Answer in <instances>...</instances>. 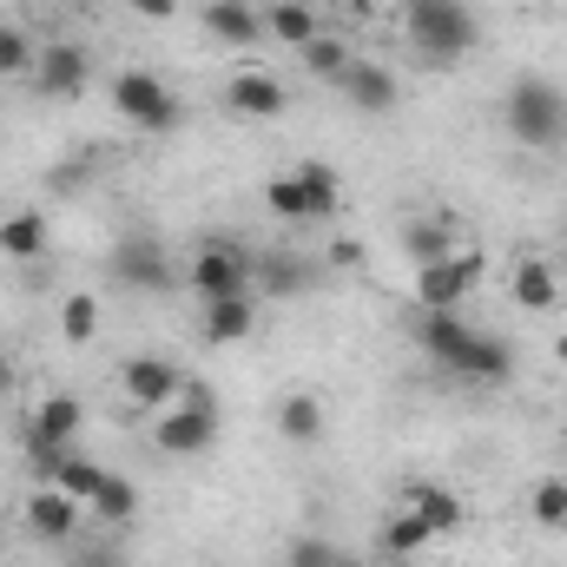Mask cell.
<instances>
[{
	"mask_svg": "<svg viewBox=\"0 0 567 567\" xmlns=\"http://www.w3.org/2000/svg\"><path fill=\"white\" fill-rule=\"evenodd\" d=\"M278 435H284V442H297V449H303V442H317V435H323V403H317L310 390L284 396V403H278Z\"/></svg>",
	"mask_w": 567,
	"mask_h": 567,
	"instance_id": "19",
	"label": "cell"
},
{
	"mask_svg": "<svg viewBox=\"0 0 567 567\" xmlns=\"http://www.w3.org/2000/svg\"><path fill=\"white\" fill-rule=\"evenodd\" d=\"M475 278H482V258L475 251H449L435 265H416V297H423V310H455Z\"/></svg>",
	"mask_w": 567,
	"mask_h": 567,
	"instance_id": "8",
	"label": "cell"
},
{
	"mask_svg": "<svg viewBox=\"0 0 567 567\" xmlns=\"http://www.w3.org/2000/svg\"><path fill=\"white\" fill-rule=\"evenodd\" d=\"M265 205L290 218V225H303V218H330L337 212V172L330 165H297V172H278L271 185H265Z\"/></svg>",
	"mask_w": 567,
	"mask_h": 567,
	"instance_id": "4",
	"label": "cell"
},
{
	"mask_svg": "<svg viewBox=\"0 0 567 567\" xmlns=\"http://www.w3.org/2000/svg\"><path fill=\"white\" fill-rule=\"evenodd\" d=\"M172 7H178V0H140V13H152V20H165Z\"/></svg>",
	"mask_w": 567,
	"mask_h": 567,
	"instance_id": "33",
	"label": "cell"
},
{
	"mask_svg": "<svg viewBox=\"0 0 567 567\" xmlns=\"http://www.w3.org/2000/svg\"><path fill=\"white\" fill-rule=\"evenodd\" d=\"M310 7H363V0H310Z\"/></svg>",
	"mask_w": 567,
	"mask_h": 567,
	"instance_id": "35",
	"label": "cell"
},
{
	"mask_svg": "<svg viewBox=\"0 0 567 567\" xmlns=\"http://www.w3.org/2000/svg\"><path fill=\"white\" fill-rule=\"evenodd\" d=\"M502 126H508V140L528 145V152H555L567 145V93L555 80H515V93H508V106H502Z\"/></svg>",
	"mask_w": 567,
	"mask_h": 567,
	"instance_id": "2",
	"label": "cell"
},
{
	"mask_svg": "<svg viewBox=\"0 0 567 567\" xmlns=\"http://www.w3.org/2000/svg\"><path fill=\"white\" fill-rule=\"evenodd\" d=\"M337 86L350 93L357 113H390V106H396V80H390V66H377V60H350V73H343Z\"/></svg>",
	"mask_w": 567,
	"mask_h": 567,
	"instance_id": "13",
	"label": "cell"
},
{
	"mask_svg": "<svg viewBox=\"0 0 567 567\" xmlns=\"http://www.w3.org/2000/svg\"><path fill=\"white\" fill-rule=\"evenodd\" d=\"M113 106L126 113V126H140V133H172V126H185V106L152 80V73H120L113 80Z\"/></svg>",
	"mask_w": 567,
	"mask_h": 567,
	"instance_id": "6",
	"label": "cell"
},
{
	"mask_svg": "<svg viewBox=\"0 0 567 567\" xmlns=\"http://www.w3.org/2000/svg\"><path fill=\"white\" fill-rule=\"evenodd\" d=\"M225 106L231 113H245V120H278L284 106H290V93H284L278 73H231V93H225Z\"/></svg>",
	"mask_w": 567,
	"mask_h": 567,
	"instance_id": "11",
	"label": "cell"
},
{
	"mask_svg": "<svg viewBox=\"0 0 567 567\" xmlns=\"http://www.w3.org/2000/svg\"><path fill=\"white\" fill-rule=\"evenodd\" d=\"M258 278H265V290H278V297H290V290H303V278H310V271H303L297 258H271V265H265Z\"/></svg>",
	"mask_w": 567,
	"mask_h": 567,
	"instance_id": "30",
	"label": "cell"
},
{
	"mask_svg": "<svg viewBox=\"0 0 567 567\" xmlns=\"http://www.w3.org/2000/svg\"><path fill=\"white\" fill-rule=\"evenodd\" d=\"M212 442H218V403H212L198 383H185L178 403L158 416V449H165V455H205Z\"/></svg>",
	"mask_w": 567,
	"mask_h": 567,
	"instance_id": "5",
	"label": "cell"
},
{
	"mask_svg": "<svg viewBox=\"0 0 567 567\" xmlns=\"http://www.w3.org/2000/svg\"><path fill=\"white\" fill-rule=\"evenodd\" d=\"M303 60H310V73H317V80H343V73H350V60H357V53H350V47H343V40H330V33H317V40H310V47H303Z\"/></svg>",
	"mask_w": 567,
	"mask_h": 567,
	"instance_id": "25",
	"label": "cell"
},
{
	"mask_svg": "<svg viewBox=\"0 0 567 567\" xmlns=\"http://www.w3.org/2000/svg\"><path fill=\"white\" fill-rule=\"evenodd\" d=\"M377 542H383V555H396V561H416L435 535L423 528V515H416V508H403V515H390V522H383V535H377Z\"/></svg>",
	"mask_w": 567,
	"mask_h": 567,
	"instance_id": "21",
	"label": "cell"
},
{
	"mask_svg": "<svg viewBox=\"0 0 567 567\" xmlns=\"http://www.w3.org/2000/svg\"><path fill=\"white\" fill-rule=\"evenodd\" d=\"M330 567H363V561H357V555H343V548H337V555H330Z\"/></svg>",
	"mask_w": 567,
	"mask_h": 567,
	"instance_id": "34",
	"label": "cell"
},
{
	"mask_svg": "<svg viewBox=\"0 0 567 567\" xmlns=\"http://www.w3.org/2000/svg\"><path fill=\"white\" fill-rule=\"evenodd\" d=\"M27 528H33L40 542H73V535H80V502L60 495V488H40V495L27 502Z\"/></svg>",
	"mask_w": 567,
	"mask_h": 567,
	"instance_id": "14",
	"label": "cell"
},
{
	"mask_svg": "<svg viewBox=\"0 0 567 567\" xmlns=\"http://www.w3.org/2000/svg\"><path fill=\"white\" fill-rule=\"evenodd\" d=\"M251 323H258V310H251V290L245 297H218V303H205V343H245L251 337Z\"/></svg>",
	"mask_w": 567,
	"mask_h": 567,
	"instance_id": "16",
	"label": "cell"
},
{
	"mask_svg": "<svg viewBox=\"0 0 567 567\" xmlns=\"http://www.w3.org/2000/svg\"><path fill=\"white\" fill-rule=\"evenodd\" d=\"M113 278L126 290L158 297V290H172V258H165L158 238H126V245H113Z\"/></svg>",
	"mask_w": 567,
	"mask_h": 567,
	"instance_id": "10",
	"label": "cell"
},
{
	"mask_svg": "<svg viewBox=\"0 0 567 567\" xmlns=\"http://www.w3.org/2000/svg\"><path fill=\"white\" fill-rule=\"evenodd\" d=\"M205 27H212L218 40H231V47H251V40L265 33L258 7H245V0H212V7H205Z\"/></svg>",
	"mask_w": 567,
	"mask_h": 567,
	"instance_id": "18",
	"label": "cell"
},
{
	"mask_svg": "<svg viewBox=\"0 0 567 567\" xmlns=\"http://www.w3.org/2000/svg\"><path fill=\"white\" fill-rule=\"evenodd\" d=\"M93 515H100V522H113V528H120V522H133V515H140V495H133V482L106 475V488L93 495Z\"/></svg>",
	"mask_w": 567,
	"mask_h": 567,
	"instance_id": "26",
	"label": "cell"
},
{
	"mask_svg": "<svg viewBox=\"0 0 567 567\" xmlns=\"http://www.w3.org/2000/svg\"><path fill=\"white\" fill-rule=\"evenodd\" d=\"M33 86H40L47 100L80 93V86H86V53H80V47H66V40H60V47H47V53H40V66H33Z\"/></svg>",
	"mask_w": 567,
	"mask_h": 567,
	"instance_id": "12",
	"label": "cell"
},
{
	"mask_svg": "<svg viewBox=\"0 0 567 567\" xmlns=\"http://www.w3.org/2000/svg\"><path fill=\"white\" fill-rule=\"evenodd\" d=\"M47 475H53V488H60V495H73V502H93V495L106 488V468H100V462H86L80 449H66Z\"/></svg>",
	"mask_w": 567,
	"mask_h": 567,
	"instance_id": "17",
	"label": "cell"
},
{
	"mask_svg": "<svg viewBox=\"0 0 567 567\" xmlns=\"http://www.w3.org/2000/svg\"><path fill=\"white\" fill-rule=\"evenodd\" d=\"M120 390H126L140 410H172L178 390H185V377H178V363H165V357H126V363H120Z\"/></svg>",
	"mask_w": 567,
	"mask_h": 567,
	"instance_id": "9",
	"label": "cell"
},
{
	"mask_svg": "<svg viewBox=\"0 0 567 567\" xmlns=\"http://www.w3.org/2000/svg\"><path fill=\"white\" fill-rule=\"evenodd\" d=\"M403 27L416 40V53L435 66H455L468 47H475V13L462 0H410L403 7Z\"/></svg>",
	"mask_w": 567,
	"mask_h": 567,
	"instance_id": "3",
	"label": "cell"
},
{
	"mask_svg": "<svg viewBox=\"0 0 567 567\" xmlns=\"http://www.w3.org/2000/svg\"><path fill=\"white\" fill-rule=\"evenodd\" d=\"M33 66H40L33 40H27L20 27H7V20H0V73H7V80H20V73H33Z\"/></svg>",
	"mask_w": 567,
	"mask_h": 567,
	"instance_id": "29",
	"label": "cell"
},
{
	"mask_svg": "<svg viewBox=\"0 0 567 567\" xmlns=\"http://www.w3.org/2000/svg\"><path fill=\"white\" fill-rule=\"evenodd\" d=\"M403 245H410V258H416V265H435V258H449V251H455V231H449V225H435V218H423V225H410V231H403Z\"/></svg>",
	"mask_w": 567,
	"mask_h": 567,
	"instance_id": "24",
	"label": "cell"
},
{
	"mask_svg": "<svg viewBox=\"0 0 567 567\" xmlns=\"http://www.w3.org/2000/svg\"><path fill=\"white\" fill-rule=\"evenodd\" d=\"M20 390V370H13V357H0V396H13Z\"/></svg>",
	"mask_w": 567,
	"mask_h": 567,
	"instance_id": "32",
	"label": "cell"
},
{
	"mask_svg": "<svg viewBox=\"0 0 567 567\" xmlns=\"http://www.w3.org/2000/svg\"><path fill=\"white\" fill-rule=\"evenodd\" d=\"M265 20H271V33L290 40V47H310V40H317V7H310V0H278Z\"/></svg>",
	"mask_w": 567,
	"mask_h": 567,
	"instance_id": "23",
	"label": "cell"
},
{
	"mask_svg": "<svg viewBox=\"0 0 567 567\" xmlns=\"http://www.w3.org/2000/svg\"><path fill=\"white\" fill-rule=\"evenodd\" d=\"M192 290L205 297V303H218V297H245L251 290V258L238 251V245H198V258H192Z\"/></svg>",
	"mask_w": 567,
	"mask_h": 567,
	"instance_id": "7",
	"label": "cell"
},
{
	"mask_svg": "<svg viewBox=\"0 0 567 567\" xmlns=\"http://www.w3.org/2000/svg\"><path fill=\"white\" fill-rule=\"evenodd\" d=\"M515 303L522 310H548L555 303V265L548 258H522L515 265Z\"/></svg>",
	"mask_w": 567,
	"mask_h": 567,
	"instance_id": "22",
	"label": "cell"
},
{
	"mask_svg": "<svg viewBox=\"0 0 567 567\" xmlns=\"http://www.w3.org/2000/svg\"><path fill=\"white\" fill-rule=\"evenodd\" d=\"M423 350L449 370V377H468V383H508V370H515L508 343L468 330L455 310H429L423 317Z\"/></svg>",
	"mask_w": 567,
	"mask_h": 567,
	"instance_id": "1",
	"label": "cell"
},
{
	"mask_svg": "<svg viewBox=\"0 0 567 567\" xmlns=\"http://www.w3.org/2000/svg\"><path fill=\"white\" fill-rule=\"evenodd\" d=\"M403 508L423 515L429 535H455V528H462V495H449L442 482H410V488H403Z\"/></svg>",
	"mask_w": 567,
	"mask_h": 567,
	"instance_id": "15",
	"label": "cell"
},
{
	"mask_svg": "<svg viewBox=\"0 0 567 567\" xmlns=\"http://www.w3.org/2000/svg\"><path fill=\"white\" fill-rule=\"evenodd\" d=\"M330 555H337V548H330L323 535H303V542H290V561L284 567H330Z\"/></svg>",
	"mask_w": 567,
	"mask_h": 567,
	"instance_id": "31",
	"label": "cell"
},
{
	"mask_svg": "<svg viewBox=\"0 0 567 567\" xmlns=\"http://www.w3.org/2000/svg\"><path fill=\"white\" fill-rule=\"evenodd\" d=\"M0 251L7 258H40L47 251V218L40 212H7L0 218Z\"/></svg>",
	"mask_w": 567,
	"mask_h": 567,
	"instance_id": "20",
	"label": "cell"
},
{
	"mask_svg": "<svg viewBox=\"0 0 567 567\" xmlns=\"http://www.w3.org/2000/svg\"><path fill=\"white\" fill-rule=\"evenodd\" d=\"M60 330H66L73 343H93V337H100V303H93L86 290L66 297V303H60Z\"/></svg>",
	"mask_w": 567,
	"mask_h": 567,
	"instance_id": "28",
	"label": "cell"
},
{
	"mask_svg": "<svg viewBox=\"0 0 567 567\" xmlns=\"http://www.w3.org/2000/svg\"><path fill=\"white\" fill-rule=\"evenodd\" d=\"M528 515H535L542 528H567V482H561V475L535 482V495H528Z\"/></svg>",
	"mask_w": 567,
	"mask_h": 567,
	"instance_id": "27",
	"label": "cell"
}]
</instances>
